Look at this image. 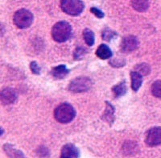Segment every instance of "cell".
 Returning a JSON list of instances; mask_svg holds the SVG:
<instances>
[{
  "label": "cell",
  "mask_w": 161,
  "mask_h": 158,
  "mask_svg": "<svg viewBox=\"0 0 161 158\" xmlns=\"http://www.w3.org/2000/svg\"><path fill=\"white\" fill-rule=\"evenodd\" d=\"M131 5L136 11L143 12L149 8L148 0H132Z\"/></svg>",
  "instance_id": "cell-14"
},
{
  "label": "cell",
  "mask_w": 161,
  "mask_h": 158,
  "mask_svg": "<svg viewBox=\"0 0 161 158\" xmlns=\"http://www.w3.org/2000/svg\"><path fill=\"white\" fill-rule=\"evenodd\" d=\"M30 68H31V70L32 71L33 74H40V68L36 61H33V62L31 63V65H30Z\"/></svg>",
  "instance_id": "cell-21"
},
{
  "label": "cell",
  "mask_w": 161,
  "mask_h": 158,
  "mask_svg": "<svg viewBox=\"0 0 161 158\" xmlns=\"http://www.w3.org/2000/svg\"><path fill=\"white\" fill-rule=\"evenodd\" d=\"M112 91H113L114 94V96H115L116 98L121 97V96H123V94H126V84H125V82L114 86V87L112 88Z\"/></svg>",
  "instance_id": "cell-16"
},
{
  "label": "cell",
  "mask_w": 161,
  "mask_h": 158,
  "mask_svg": "<svg viewBox=\"0 0 161 158\" xmlns=\"http://www.w3.org/2000/svg\"><path fill=\"white\" fill-rule=\"evenodd\" d=\"M83 37L86 43L89 46H92L94 44V34L91 30L85 29V31H83Z\"/></svg>",
  "instance_id": "cell-17"
},
{
  "label": "cell",
  "mask_w": 161,
  "mask_h": 158,
  "mask_svg": "<svg viewBox=\"0 0 161 158\" xmlns=\"http://www.w3.org/2000/svg\"><path fill=\"white\" fill-rule=\"evenodd\" d=\"M1 101L4 105L12 104L17 99L16 92L13 89L6 88L1 92Z\"/></svg>",
  "instance_id": "cell-8"
},
{
  "label": "cell",
  "mask_w": 161,
  "mask_h": 158,
  "mask_svg": "<svg viewBox=\"0 0 161 158\" xmlns=\"http://www.w3.org/2000/svg\"><path fill=\"white\" fill-rule=\"evenodd\" d=\"M96 54L99 58L106 60V59H109L110 57H111L112 51L106 44H101L96 51Z\"/></svg>",
  "instance_id": "cell-12"
},
{
  "label": "cell",
  "mask_w": 161,
  "mask_h": 158,
  "mask_svg": "<svg viewBox=\"0 0 161 158\" xmlns=\"http://www.w3.org/2000/svg\"><path fill=\"white\" fill-rule=\"evenodd\" d=\"M143 75H141L136 71H132L130 73L131 77V87L134 91H138L143 83Z\"/></svg>",
  "instance_id": "cell-11"
},
{
  "label": "cell",
  "mask_w": 161,
  "mask_h": 158,
  "mask_svg": "<svg viewBox=\"0 0 161 158\" xmlns=\"http://www.w3.org/2000/svg\"><path fill=\"white\" fill-rule=\"evenodd\" d=\"M152 93L155 97L161 98V80L156 81L152 84Z\"/></svg>",
  "instance_id": "cell-18"
},
{
  "label": "cell",
  "mask_w": 161,
  "mask_h": 158,
  "mask_svg": "<svg viewBox=\"0 0 161 158\" xmlns=\"http://www.w3.org/2000/svg\"><path fill=\"white\" fill-rule=\"evenodd\" d=\"M92 86V82L89 77H79L70 82L69 90L73 93H81L90 90Z\"/></svg>",
  "instance_id": "cell-5"
},
{
  "label": "cell",
  "mask_w": 161,
  "mask_h": 158,
  "mask_svg": "<svg viewBox=\"0 0 161 158\" xmlns=\"http://www.w3.org/2000/svg\"><path fill=\"white\" fill-rule=\"evenodd\" d=\"M60 8L66 14L76 16L83 11L84 3L81 0H60Z\"/></svg>",
  "instance_id": "cell-3"
},
{
  "label": "cell",
  "mask_w": 161,
  "mask_h": 158,
  "mask_svg": "<svg viewBox=\"0 0 161 158\" xmlns=\"http://www.w3.org/2000/svg\"><path fill=\"white\" fill-rule=\"evenodd\" d=\"M85 52H86V50L83 49L82 48H78L76 49L75 53H74V58L77 59V60H79V59H80L81 57L84 56L85 54Z\"/></svg>",
  "instance_id": "cell-22"
},
{
  "label": "cell",
  "mask_w": 161,
  "mask_h": 158,
  "mask_svg": "<svg viewBox=\"0 0 161 158\" xmlns=\"http://www.w3.org/2000/svg\"><path fill=\"white\" fill-rule=\"evenodd\" d=\"M79 156V151L77 148L72 144H68L63 147L62 151H61V156L60 157L62 158H78Z\"/></svg>",
  "instance_id": "cell-9"
},
{
  "label": "cell",
  "mask_w": 161,
  "mask_h": 158,
  "mask_svg": "<svg viewBox=\"0 0 161 158\" xmlns=\"http://www.w3.org/2000/svg\"><path fill=\"white\" fill-rule=\"evenodd\" d=\"M114 107L112 105L109 103H106V110L104 111V114L103 116V120L105 121L108 122L109 123H111L114 121Z\"/></svg>",
  "instance_id": "cell-15"
},
{
  "label": "cell",
  "mask_w": 161,
  "mask_h": 158,
  "mask_svg": "<svg viewBox=\"0 0 161 158\" xmlns=\"http://www.w3.org/2000/svg\"><path fill=\"white\" fill-rule=\"evenodd\" d=\"M75 110L69 103L59 105L54 110V117L60 123H68L75 117Z\"/></svg>",
  "instance_id": "cell-2"
},
{
  "label": "cell",
  "mask_w": 161,
  "mask_h": 158,
  "mask_svg": "<svg viewBox=\"0 0 161 158\" xmlns=\"http://www.w3.org/2000/svg\"><path fill=\"white\" fill-rule=\"evenodd\" d=\"M3 149L10 158H26L21 151L15 149L9 144H6L3 146Z\"/></svg>",
  "instance_id": "cell-10"
},
{
  "label": "cell",
  "mask_w": 161,
  "mask_h": 158,
  "mask_svg": "<svg viewBox=\"0 0 161 158\" xmlns=\"http://www.w3.org/2000/svg\"><path fill=\"white\" fill-rule=\"evenodd\" d=\"M135 69H136V71L140 74L141 75H147L150 73V67L148 65L145 64V63L137 65Z\"/></svg>",
  "instance_id": "cell-19"
},
{
  "label": "cell",
  "mask_w": 161,
  "mask_h": 158,
  "mask_svg": "<svg viewBox=\"0 0 161 158\" xmlns=\"http://www.w3.org/2000/svg\"><path fill=\"white\" fill-rule=\"evenodd\" d=\"M90 11H91L95 16H97V18H103V17H104V13L102 11H100L99 9H97V8H92L91 9H90Z\"/></svg>",
  "instance_id": "cell-23"
},
{
  "label": "cell",
  "mask_w": 161,
  "mask_h": 158,
  "mask_svg": "<svg viewBox=\"0 0 161 158\" xmlns=\"http://www.w3.org/2000/svg\"><path fill=\"white\" fill-rule=\"evenodd\" d=\"M60 158H61V157H60Z\"/></svg>",
  "instance_id": "cell-24"
},
{
  "label": "cell",
  "mask_w": 161,
  "mask_h": 158,
  "mask_svg": "<svg viewBox=\"0 0 161 158\" xmlns=\"http://www.w3.org/2000/svg\"><path fill=\"white\" fill-rule=\"evenodd\" d=\"M33 22V15L26 9H20L14 15V23L19 28L24 29L31 26Z\"/></svg>",
  "instance_id": "cell-4"
},
{
  "label": "cell",
  "mask_w": 161,
  "mask_h": 158,
  "mask_svg": "<svg viewBox=\"0 0 161 158\" xmlns=\"http://www.w3.org/2000/svg\"><path fill=\"white\" fill-rule=\"evenodd\" d=\"M69 74V70L66 68L65 65H60L58 66L53 68L52 70V74L55 78L57 79H62Z\"/></svg>",
  "instance_id": "cell-13"
},
{
  "label": "cell",
  "mask_w": 161,
  "mask_h": 158,
  "mask_svg": "<svg viewBox=\"0 0 161 158\" xmlns=\"http://www.w3.org/2000/svg\"><path fill=\"white\" fill-rule=\"evenodd\" d=\"M114 36H115V33L111 30L106 29L103 32V38L106 41H110Z\"/></svg>",
  "instance_id": "cell-20"
},
{
  "label": "cell",
  "mask_w": 161,
  "mask_h": 158,
  "mask_svg": "<svg viewBox=\"0 0 161 158\" xmlns=\"http://www.w3.org/2000/svg\"><path fill=\"white\" fill-rule=\"evenodd\" d=\"M72 34V27L65 21H60L53 26L52 30V37L53 40L58 43L68 41Z\"/></svg>",
  "instance_id": "cell-1"
},
{
  "label": "cell",
  "mask_w": 161,
  "mask_h": 158,
  "mask_svg": "<svg viewBox=\"0 0 161 158\" xmlns=\"http://www.w3.org/2000/svg\"><path fill=\"white\" fill-rule=\"evenodd\" d=\"M145 142L150 147L161 144V127H152L147 133Z\"/></svg>",
  "instance_id": "cell-6"
},
{
  "label": "cell",
  "mask_w": 161,
  "mask_h": 158,
  "mask_svg": "<svg viewBox=\"0 0 161 158\" xmlns=\"http://www.w3.org/2000/svg\"><path fill=\"white\" fill-rule=\"evenodd\" d=\"M138 46H139L138 40L132 36L126 37L122 42V48L125 53H130V52L135 51L136 49H137Z\"/></svg>",
  "instance_id": "cell-7"
}]
</instances>
